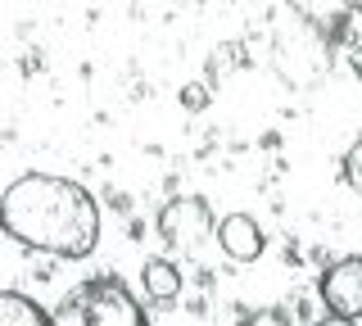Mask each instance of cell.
Listing matches in <instances>:
<instances>
[{
	"label": "cell",
	"instance_id": "cell-1",
	"mask_svg": "<svg viewBox=\"0 0 362 326\" xmlns=\"http://www.w3.org/2000/svg\"><path fill=\"white\" fill-rule=\"evenodd\" d=\"M0 231L54 258H86L100 245V209L86 186L28 173L0 190Z\"/></svg>",
	"mask_w": 362,
	"mask_h": 326
},
{
	"label": "cell",
	"instance_id": "cell-2",
	"mask_svg": "<svg viewBox=\"0 0 362 326\" xmlns=\"http://www.w3.org/2000/svg\"><path fill=\"white\" fill-rule=\"evenodd\" d=\"M50 326H150L145 308L118 276H95L73 286L50 308Z\"/></svg>",
	"mask_w": 362,
	"mask_h": 326
},
{
	"label": "cell",
	"instance_id": "cell-3",
	"mask_svg": "<svg viewBox=\"0 0 362 326\" xmlns=\"http://www.w3.org/2000/svg\"><path fill=\"white\" fill-rule=\"evenodd\" d=\"M272 64L290 86H313L331 69V41L326 32L299 9H286L272 28Z\"/></svg>",
	"mask_w": 362,
	"mask_h": 326
},
{
	"label": "cell",
	"instance_id": "cell-4",
	"mask_svg": "<svg viewBox=\"0 0 362 326\" xmlns=\"http://www.w3.org/2000/svg\"><path fill=\"white\" fill-rule=\"evenodd\" d=\"M209 231H213V213L204 199H173L158 213V235L177 250H199Z\"/></svg>",
	"mask_w": 362,
	"mask_h": 326
},
{
	"label": "cell",
	"instance_id": "cell-5",
	"mask_svg": "<svg viewBox=\"0 0 362 326\" xmlns=\"http://www.w3.org/2000/svg\"><path fill=\"white\" fill-rule=\"evenodd\" d=\"M322 299L331 308V318H362V258H339L322 272Z\"/></svg>",
	"mask_w": 362,
	"mask_h": 326
},
{
	"label": "cell",
	"instance_id": "cell-6",
	"mask_svg": "<svg viewBox=\"0 0 362 326\" xmlns=\"http://www.w3.org/2000/svg\"><path fill=\"white\" fill-rule=\"evenodd\" d=\"M218 245L235 258V263H254L267 240H263V227H258L249 213H231V218L218 222Z\"/></svg>",
	"mask_w": 362,
	"mask_h": 326
},
{
	"label": "cell",
	"instance_id": "cell-7",
	"mask_svg": "<svg viewBox=\"0 0 362 326\" xmlns=\"http://www.w3.org/2000/svg\"><path fill=\"white\" fill-rule=\"evenodd\" d=\"M0 326H50V313L18 290H0Z\"/></svg>",
	"mask_w": 362,
	"mask_h": 326
},
{
	"label": "cell",
	"instance_id": "cell-8",
	"mask_svg": "<svg viewBox=\"0 0 362 326\" xmlns=\"http://www.w3.org/2000/svg\"><path fill=\"white\" fill-rule=\"evenodd\" d=\"M141 281H145V295L150 299H177L181 295V272L168 263V258H150Z\"/></svg>",
	"mask_w": 362,
	"mask_h": 326
},
{
	"label": "cell",
	"instance_id": "cell-9",
	"mask_svg": "<svg viewBox=\"0 0 362 326\" xmlns=\"http://www.w3.org/2000/svg\"><path fill=\"white\" fill-rule=\"evenodd\" d=\"M344 182H349V186H354L358 195H362V141H358L354 150L344 154Z\"/></svg>",
	"mask_w": 362,
	"mask_h": 326
},
{
	"label": "cell",
	"instance_id": "cell-10",
	"mask_svg": "<svg viewBox=\"0 0 362 326\" xmlns=\"http://www.w3.org/2000/svg\"><path fill=\"white\" fill-rule=\"evenodd\" d=\"M240 326H290V318H286V313H276V308H263V313H249Z\"/></svg>",
	"mask_w": 362,
	"mask_h": 326
},
{
	"label": "cell",
	"instance_id": "cell-11",
	"mask_svg": "<svg viewBox=\"0 0 362 326\" xmlns=\"http://www.w3.org/2000/svg\"><path fill=\"white\" fill-rule=\"evenodd\" d=\"M181 100H186L190 109H204V100H209V95H204V86H186V95H181Z\"/></svg>",
	"mask_w": 362,
	"mask_h": 326
},
{
	"label": "cell",
	"instance_id": "cell-12",
	"mask_svg": "<svg viewBox=\"0 0 362 326\" xmlns=\"http://www.w3.org/2000/svg\"><path fill=\"white\" fill-rule=\"evenodd\" d=\"M317 326H358V322H349V318H322Z\"/></svg>",
	"mask_w": 362,
	"mask_h": 326
},
{
	"label": "cell",
	"instance_id": "cell-13",
	"mask_svg": "<svg viewBox=\"0 0 362 326\" xmlns=\"http://www.w3.org/2000/svg\"><path fill=\"white\" fill-rule=\"evenodd\" d=\"M354 73L362 77V50H354Z\"/></svg>",
	"mask_w": 362,
	"mask_h": 326
}]
</instances>
